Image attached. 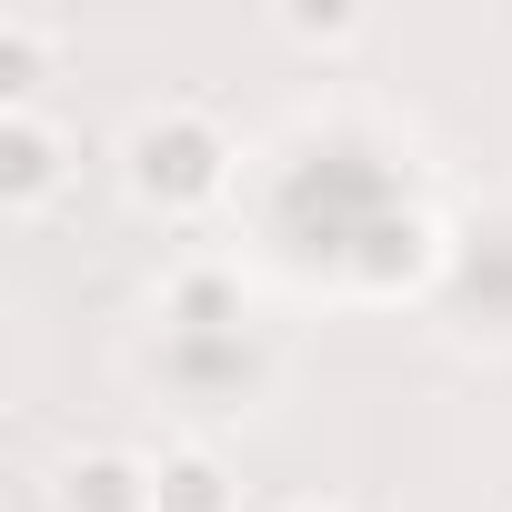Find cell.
I'll use <instances>...</instances> for the list:
<instances>
[{"instance_id": "obj_3", "label": "cell", "mask_w": 512, "mask_h": 512, "mask_svg": "<svg viewBox=\"0 0 512 512\" xmlns=\"http://www.w3.org/2000/svg\"><path fill=\"white\" fill-rule=\"evenodd\" d=\"M151 492L131 482V462H81L71 472V512H141Z\"/></svg>"}, {"instance_id": "obj_1", "label": "cell", "mask_w": 512, "mask_h": 512, "mask_svg": "<svg viewBox=\"0 0 512 512\" xmlns=\"http://www.w3.org/2000/svg\"><path fill=\"white\" fill-rule=\"evenodd\" d=\"M211 181H221V141H211L191 111H171V121L141 131V191H161V201H201Z\"/></svg>"}, {"instance_id": "obj_2", "label": "cell", "mask_w": 512, "mask_h": 512, "mask_svg": "<svg viewBox=\"0 0 512 512\" xmlns=\"http://www.w3.org/2000/svg\"><path fill=\"white\" fill-rule=\"evenodd\" d=\"M0 151H11V201L51 191V141H41V121H31V111H11V121H0Z\"/></svg>"}, {"instance_id": "obj_4", "label": "cell", "mask_w": 512, "mask_h": 512, "mask_svg": "<svg viewBox=\"0 0 512 512\" xmlns=\"http://www.w3.org/2000/svg\"><path fill=\"white\" fill-rule=\"evenodd\" d=\"M151 502H161V512H221V472H211V462H171V472L151 482Z\"/></svg>"}]
</instances>
